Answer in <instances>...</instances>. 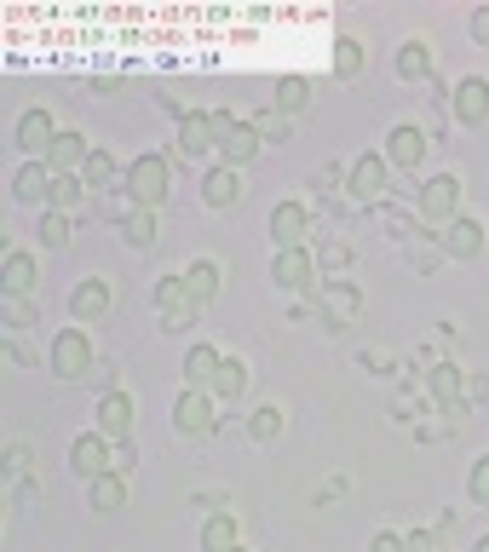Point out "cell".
Wrapping results in <instances>:
<instances>
[{
    "label": "cell",
    "instance_id": "obj_1",
    "mask_svg": "<svg viewBox=\"0 0 489 552\" xmlns=\"http://www.w3.org/2000/svg\"><path fill=\"white\" fill-rule=\"evenodd\" d=\"M52 374L58 380H81V374H93V340L81 334V328H64L58 340H52Z\"/></svg>",
    "mask_w": 489,
    "mask_h": 552
},
{
    "label": "cell",
    "instance_id": "obj_2",
    "mask_svg": "<svg viewBox=\"0 0 489 552\" xmlns=\"http://www.w3.org/2000/svg\"><path fill=\"white\" fill-rule=\"evenodd\" d=\"M127 190H133V202L139 207H156L167 202V161L162 156H139L133 167H127Z\"/></svg>",
    "mask_w": 489,
    "mask_h": 552
},
{
    "label": "cell",
    "instance_id": "obj_3",
    "mask_svg": "<svg viewBox=\"0 0 489 552\" xmlns=\"http://www.w3.org/2000/svg\"><path fill=\"white\" fill-rule=\"evenodd\" d=\"M213 127H219V156H225V167H242V161L259 156V127L236 121V115H213Z\"/></svg>",
    "mask_w": 489,
    "mask_h": 552
},
{
    "label": "cell",
    "instance_id": "obj_4",
    "mask_svg": "<svg viewBox=\"0 0 489 552\" xmlns=\"http://www.w3.org/2000/svg\"><path fill=\"white\" fill-rule=\"evenodd\" d=\"M70 466H75V478H104V472H116V455H110V437L104 432H87V437H75L70 443Z\"/></svg>",
    "mask_w": 489,
    "mask_h": 552
},
{
    "label": "cell",
    "instance_id": "obj_5",
    "mask_svg": "<svg viewBox=\"0 0 489 552\" xmlns=\"http://www.w3.org/2000/svg\"><path fill=\"white\" fill-rule=\"evenodd\" d=\"M455 207H461V179H455V173H438V179L420 184V213H426V219L449 225V219H461Z\"/></svg>",
    "mask_w": 489,
    "mask_h": 552
},
{
    "label": "cell",
    "instance_id": "obj_6",
    "mask_svg": "<svg viewBox=\"0 0 489 552\" xmlns=\"http://www.w3.org/2000/svg\"><path fill=\"white\" fill-rule=\"evenodd\" d=\"M156 311H162L173 328H190V317H196V299H190L185 276H162V282H156Z\"/></svg>",
    "mask_w": 489,
    "mask_h": 552
},
{
    "label": "cell",
    "instance_id": "obj_7",
    "mask_svg": "<svg viewBox=\"0 0 489 552\" xmlns=\"http://www.w3.org/2000/svg\"><path fill=\"white\" fill-rule=\"evenodd\" d=\"M173 426L185 437H208L213 432V391H185L179 409H173Z\"/></svg>",
    "mask_w": 489,
    "mask_h": 552
},
{
    "label": "cell",
    "instance_id": "obj_8",
    "mask_svg": "<svg viewBox=\"0 0 489 552\" xmlns=\"http://www.w3.org/2000/svg\"><path fill=\"white\" fill-rule=\"evenodd\" d=\"M133 397L127 391H104L98 397V432L104 437H116V443H127V432H133Z\"/></svg>",
    "mask_w": 489,
    "mask_h": 552
},
{
    "label": "cell",
    "instance_id": "obj_9",
    "mask_svg": "<svg viewBox=\"0 0 489 552\" xmlns=\"http://www.w3.org/2000/svg\"><path fill=\"white\" fill-rule=\"evenodd\" d=\"M351 202H380V190H386V156H357L351 161Z\"/></svg>",
    "mask_w": 489,
    "mask_h": 552
},
{
    "label": "cell",
    "instance_id": "obj_10",
    "mask_svg": "<svg viewBox=\"0 0 489 552\" xmlns=\"http://www.w3.org/2000/svg\"><path fill=\"white\" fill-rule=\"evenodd\" d=\"M305 230H311V219H305L300 202H277L271 207V242L282 248H305Z\"/></svg>",
    "mask_w": 489,
    "mask_h": 552
},
{
    "label": "cell",
    "instance_id": "obj_11",
    "mask_svg": "<svg viewBox=\"0 0 489 552\" xmlns=\"http://www.w3.org/2000/svg\"><path fill=\"white\" fill-rule=\"evenodd\" d=\"M18 144H24L29 156H52V144H58L52 115L47 110H24V115H18Z\"/></svg>",
    "mask_w": 489,
    "mask_h": 552
},
{
    "label": "cell",
    "instance_id": "obj_12",
    "mask_svg": "<svg viewBox=\"0 0 489 552\" xmlns=\"http://www.w3.org/2000/svg\"><path fill=\"white\" fill-rule=\"evenodd\" d=\"M179 150H185V156L219 150V127H213L208 110H185V121H179Z\"/></svg>",
    "mask_w": 489,
    "mask_h": 552
},
{
    "label": "cell",
    "instance_id": "obj_13",
    "mask_svg": "<svg viewBox=\"0 0 489 552\" xmlns=\"http://www.w3.org/2000/svg\"><path fill=\"white\" fill-rule=\"evenodd\" d=\"M455 115H461L466 127H484L489 121V81L484 75H466L461 87H455Z\"/></svg>",
    "mask_w": 489,
    "mask_h": 552
},
{
    "label": "cell",
    "instance_id": "obj_14",
    "mask_svg": "<svg viewBox=\"0 0 489 552\" xmlns=\"http://www.w3.org/2000/svg\"><path fill=\"white\" fill-rule=\"evenodd\" d=\"M52 173L47 161H29V167H18V179H12V190H18V202H52Z\"/></svg>",
    "mask_w": 489,
    "mask_h": 552
},
{
    "label": "cell",
    "instance_id": "obj_15",
    "mask_svg": "<svg viewBox=\"0 0 489 552\" xmlns=\"http://www.w3.org/2000/svg\"><path fill=\"white\" fill-rule=\"evenodd\" d=\"M420 156H426V133H420V127H392L386 161H392V167H420Z\"/></svg>",
    "mask_w": 489,
    "mask_h": 552
},
{
    "label": "cell",
    "instance_id": "obj_16",
    "mask_svg": "<svg viewBox=\"0 0 489 552\" xmlns=\"http://www.w3.org/2000/svg\"><path fill=\"white\" fill-rule=\"evenodd\" d=\"M271 276H277L282 288H311V276L317 271H311V253L305 248H282L277 265H271Z\"/></svg>",
    "mask_w": 489,
    "mask_h": 552
},
{
    "label": "cell",
    "instance_id": "obj_17",
    "mask_svg": "<svg viewBox=\"0 0 489 552\" xmlns=\"http://www.w3.org/2000/svg\"><path fill=\"white\" fill-rule=\"evenodd\" d=\"M202 202H208V207H236V202H242V179H236V167H213L208 179H202Z\"/></svg>",
    "mask_w": 489,
    "mask_h": 552
},
{
    "label": "cell",
    "instance_id": "obj_18",
    "mask_svg": "<svg viewBox=\"0 0 489 552\" xmlns=\"http://www.w3.org/2000/svg\"><path fill=\"white\" fill-rule=\"evenodd\" d=\"M443 248L455 253V259H472V253L484 248V225L478 219H449L443 225Z\"/></svg>",
    "mask_w": 489,
    "mask_h": 552
},
{
    "label": "cell",
    "instance_id": "obj_19",
    "mask_svg": "<svg viewBox=\"0 0 489 552\" xmlns=\"http://www.w3.org/2000/svg\"><path fill=\"white\" fill-rule=\"evenodd\" d=\"M87 156H93V144H87L81 133H58L47 167H52V173H75V167H87Z\"/></svg>",
    "mask_w": 489,
    "mask_h": 552
},
{
    "label": "cell",
    "instance_id": "obj_20",
    "mask_svg": "<svg viewBox=\"0 0 489 552\" xmlns=\"http://www.w3.org/2000/svg\"><path fill=\"white\" fill-rule=\"evenodd\" d=\"M70 311H75V322H98V317H104V311H110V288H104L98 276H87V282L75 288Z\"/></svg>",
    "mask_w": 489,
    "mask_h": 552
},
{
    "label": "cell",
    "instance_id": "obj_21",
    "mask_svg": "<svg viewBox=\"0 0 489 552\" xmlns=\"http://www.w3.org/2000/svg\"><path fill=\"white\" fill-rule=\"evenodd\" d=\"M219 351L213 345H190L185 351V380H190V391H202V386H213V374H219Z\"/></svg>",
    "mask_w": 489,
    "mask_h": 552
},
{
    "label": "cell",
    "instance_id": "obj_22",
    "mask_svg": "<svg viewBox=\"0 0 489 552\" xmlns=\"http://www.w3.org/2000/svg\"><path fill=\"white\" fill-rule=\"evenodd\" d=\"M0 288H6V299H24L29 288H35V259H29V253H6Z\"/></svg>",
    "mask_w": 489,
    "mask_h": 552
},
{
    "label": "cell",
    "instance_id": "obj_23",
    "mask_svg": "<svg viewBox=\"0 0 489 552\" xmlns=\"http://www.w3.org/2000/svg\"><path fill=\"white\" fill-rule=\"evenodd\" d=\"M87 495H93V512H116V506H127V478L104 472V478L87 483Z\"/></svg>",
    "mask_w": 489,
    "mask_h": 552
},
{
    "label": "cell",
    "instance_id": "obj_24",
    "mask_svg": "<svg viewBox=\"0 0 489 552\" xmlns=\"http://www.w3.org/2000/svg\"><path fill=\"white\" fill-rule=\"evenodd\" d=\"M185 288H190L196 305H208V299L219 294V265H213V259H196V265L185 271Z\"/></svg>",
    "mask_w": 489,
    "mask_h": 552
},
{
    "label": "cell",
    "instance_id": "obj_25",
    "mask_svg": "<svg viewBox=\"0 0 489 552\" xmlns=\"http://www.w3.org/2000/svg\"><path fill=\"white\" fill-rule=\"evenodd\" d=\"M236 547V518L231 512H213L202 524V552H231Z\"/></svg>",
    "mask_w": 489,
    "mask_h": 552
},
{
    "label": "cell",
    "instance_id": "obj_26",
    "mask_svg": "<svg viewBox=\"0 0 489 552\" xmlns=\"http://www.w3.org/2000/svg\"><path fill=\"white\" fill-rule=\"evenodd\" d=\"M242 386H248V368L236 363V357H225V363H219V374H213V397H225V403H231V397H242Z\"/></svg>",
    "mask_w": 489,
    "mask_h": 552
},
{
    "label": "cell",
    "instance_id": "obj_27",
    "mask_svg": "<svg viewBox=\"0 0 489 552\" xmlns=\"http://www.w3.org/2000/svg\"><path fill=\"white\" fill-rule=\"evenodd\" d=\"M81 196H87V184L75 179V173H58V179H52V213H70V207H81Z\"/></svg>",
    "mask_w": 489,
    "mask_h": 552
},
{
    "label": "cell",
    "instance_id": "obj_28",
    "mask_svg": "<svg viewBox=\"0 0 489 552\" xmlns=\"http://www.w3.org/2000/svg\"><path fill=\"white\" fill-rule=\"evenodd\" d=\"M426 69H432V52H426V41H409L403 52H397V75H403V81H420Z\"/></svg>",
    "mask_w": 489,
    "mask_h": 552
},
{
    "label": "cell",
    "instance_id": "obj_29",
    "mask_svg": "<svg viewBox=\"0 0 489 552\" xmlns=\"http://www.w3.org/2000/svg\"><path fill=\"white\" fill-rule=\"evenodd\" d=\"M110 179H116V156H110V150H93V156H87V167H81V184L104 190Z\"/></svg>",
    "mask_w": 489,
    "mask_h": 552
},
{
    "label": "cell",
    "instance_id": "obj_30",
    "mask_svg": "<svg viewBox=\"0 0 489 552\" xmlns=\"http://www.w3.org/2000/svg\"><path fill=\"white\" fill-rule=\"evenodd\" d=\"M248 432H254L259 443H277V437H282V409H277V403H265V409H254V420H248Z\"/></svg>",
    "mask_w": 489,
    "mask_h": 552
},
{
    "label": "cell",
    "instance_id": "obj_31",
    "mask_svg": "<svg viewBox=\"0 0 489 552\" xmlns=\"http://www.w3.org/2000/svg\"><path fill=\"white\" fill-rule=\"evenodd\" d=\"M357 69H363V41L340 35V41H334V75H357Z\"/></svg>",
    "mask_w": 489,
    "mask_h": 552
},
{
    "label": "cell",
    "instance_id": "obj_32",
    "mask_svg": "<svg viewBox=\"0 0 489 552\" xmlns=\"http://www.w3.org/2000/svg\"><path fill=\"white\" fill-rule=\"evenodd\" d=\"M127 242H133V248H150V242H156V213H150V207H133V219H127Z\"/></svg>",
    "mask_w": 489,
    "mask_h": 552
},
{
    "label": "cell",
    "instance_id": "obj_33",
    "mask_svg": "<svg viewBox=\"0 0 489 552\" xmlns=\"http://www.w3.org/2000/svg\"><path fill=\"white\" fill-rule=\"evenodd\" d=\"M432 391H438V403H455L461 397V368H432Z\"/></svg>",
    "mask_w": 489,
    "mask_h": 552
},
{
    "label": "cell",
    "instance_id": "obj_34",
    "mask_svg": "<svg viewBox=\"0 0 489 552\" xmlns=\"http://www.w3.org/2000/svg\"><path fill=\"white\" fill-rule=\"evenodd\" d=\"M41 242H47V248H64V242H70V213H47V219H41Z\"/></svg>",
    "mask_w": 489,
    "mask_h": 552
},
{
    "label": "cell",
    "instance_id": "obj_35",
    "mask_svg": "<svg viewBox=\"0 0 489 552\" xmlns=\"http://www.w3.org/2000/svg\"><path fill=\"white\" fill-rule=\"evenodd\" d=\"M305 98H311V87H305L300 75H288V81L277 87V104H282V110H305Z\"/></svg>",
    "mask_w": 489,
    "mask_h": 552
},
{
    "label": "cell",
    "instance_id": "obj_36",
    "mask_svg": "<svg viewBox=\"0 0 489 552\" xmlns=\"http://www.w3.org/2000/svg\"><path fill=\"white\" fill-rule=\"evenodd\" d=\"M466 489H472V501H478V506H489V455L472 460V478H466Z\"/></svg>",
    "mask_w": 489,
    "mask_h": 552
},
{
    "label": "cell",
    "instance_id": "obj_37",
    "mask_svg": "<svg viewBox=\"0 0 489 552\" xmlns=\"http://www.w3.org/2000/svg\"><path fill=\"white\" fill-rule=\"evenodd\" d=\"M6 322H12V328H29L35 317H29V305H24V299H6Z\"/></svg>",
    "mask_w": 489,
    "mask_h": 552
},
{
    "label": "cell",
    "instance_id": "obj_38",
    "mask_svg": "<svg viewBox=\"0 0 489 552\" xmlns=\"http://www.w3.org/2000/svg\"><path fill=\"white\" fill-rule=\"evenodd\" d=\"M472 35L489 46V6H484V12H472Z\"/></svg>",
    "mask_w": 489,
    "mask_h": 552
},
{
    "label": "cell",
    "instance_id": "obj_39",
    "mask_svg": "<svg viewBox=\"0 0 489 552\" xmlns=\"http://www.w3.org/2000/svg\"><path fill=\"white\" fill-rule=\"evenodd\" d=\"M403 552H438V547H432V535H409V541H403Z\"/></svg>",
    "mask_w": 489,
    "mask_h": 552
},
{
    "label": "cell",
    "instance_id": "obj_40",
    "mask_svg": "<svg viewBox=\"0 0 489 552\" xmlns=\"http://www.w3.org/2000/svg\"><path fill=\"white\" fill-rule=\"evenodd\" d=\"M369 552H403V541H397V535H374Z\"/></svg>",
    "mask_w": 489,
    "mask_h": 552
},
{
    "label": "cell",
    "instance_id": "obj_41",
    "mask_svg": "<svg viewBox=\"0 0 489 552\" xmlns=\"http://www.w3.org/2000/svg\"><path fill=\"white\" fill-rule=\"evenodd\" d=\"M472 552H489V535H484V541H478V547H472Z\"/></svg>",
    "mask_w": 489,
    "mask_h": 552
},
{
    "label": "cell",
    "instance_id": "obj_42",
    "mask_svg": "<svg viewBox=\"0 0 489 552\" xmlns=\"http://www.w3.org/2000/svg\"><path fill=\"white\" fill-rule=\"evenodd\" d=\"M231 552H242V547H231Z\"/></svg>",
    "mask_w": 489,
    "mask_h": 552
}]
</instances>
